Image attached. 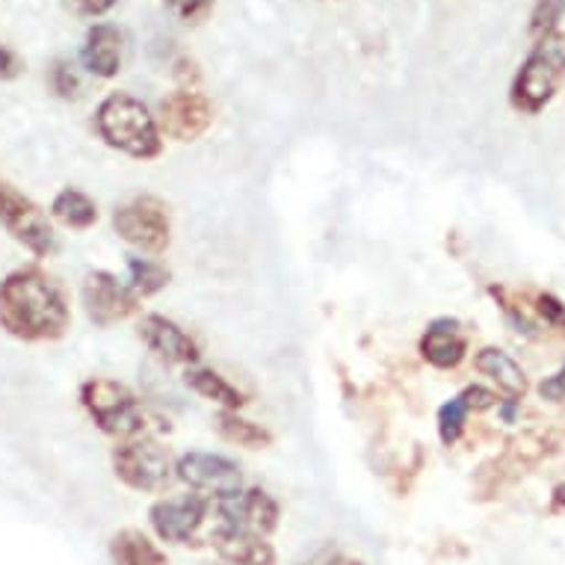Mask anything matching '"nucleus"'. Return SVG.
<instances>
[{
  "mask_svg": "<svg viewBox=\"0 0 565 565\" xmlns=\"http://www.w3.org/2000/svg\"><path fill=\"white\" fill-rule=\"evenodd\" d=\"M0 329L24 343L63 341L72 329L65 288L36 264L0 278Z\"/></svg>",
  "mask_w": 565,
  "mask_h": 565,
  "instance_id": "obj_1",
  "label": "nucleus"
},
{
  "mask_svg": "<svg viewBox=\"0 0 565 565\" xmlns=\"http://www.w3.org/2000/svg\"><path fill=\"white\" fill-rule=\"evenodd\" d=\"M81 406L93 417L95 427L116 441L158 438V433L169 429V424L151 415L146 403L128 385L107 380V376H93L81 385Z\"/></svg>",
  "mask_w": 565,
  "mask_h": 565,
  "instance_id": "obj_2",
  "label": "nucleus"
},
{
  "mask_svg": "<svg viewBox=\"0 0 565 565\" xmlns=\"http://www.w3.org/2000/svg\"><path fill=\"white\" fill-rule=\"evenodd\" d=\"M93 128L104 146L134 160H158L163 154L158 119L130 93H110L95 107Z\"/></svg>",
  "mask_w": 565,
  "mask_h": 565,
  "instance_id": "obj_3",
  "label": "nucleus"
},
{
  "mask_svg": "<svg viewBox=\"0 0 565 565\" xmlns=\"http://www.w3.org/2000/svg\"><path fill=\"white\" fill-rule=\"evenodd\" d=\"M565 86V30L533 39L527 60L512 77L510 104L521 116H539Z\"/></svg>",
  "mask_w": 565,
  "mask_h": 565,
  "instance_id": "obj_4",
  "label": "nucleus"
},
{
  "mask_svg": "<svg viewBox=\"0 0 565 565\" xmlns=\"http://www.w3.org/2000/svg\"><path fill=\"white\" fill-rule=\"evenodd\" d=\"M116 480L139 494H163L175 482V459L158 438H128L113 447Z\"/></svg>",
  "mask_w": 565,
  "mask_h": 565,
  "instance_id": "obj_5",
  "label": "nucleus"
},
{
  "mask_svg": "<svg viewBox=\"0 0 565 565\" xmlns=\"http://www.w3.org/2000/svg\"><path fill=\"white\" fill-rule=\"evenodd\" d=\"M113 232L139 255L158 258L172 246V216L154 195H137L113 211Z\"/></svg>",
  "mask_w": 565,
  "mask_h": 565,
  "instance_id": "obj_6",
  "label": "nucleus"
},
{
  "mask_svg": "<svg viewBox=\"0 0 565 565\" xmlns=\"http://www.w3.org/2000/svg\"><path fill=\"white\" fill-rule=\"evenodd\" d=\"M0 225L33 258H54L60 249L51 216L30 195L21 193L19 186H12L7 178H0Z\"/></svg>",
  "mask_w": 565,
  "mask_h": 565,
  "instance_id": "obj_7",
  "label": "nucleus"
},
{
  "mask_svg": "<svg viewBox=\"0 0 565 565\" xmlns=\"http://www.w3.org/2000/svg\"><path fill=\"white\" fill-rule=\"evenodd\" d=\"M175 480L184 482L186 489L202 494L211 503L225 501L243 489L241 465L223 454L207 450H190L175 459Z\"/></svg>",
  "mask_w": 565,
  "mask_h": 565,
  "instance_id": "obj_8",
  "label": "nucleus"
},
{
  "mask_svg": "<svg viewBox=\"0 0 565 565\" xmlns=\"http://www.w3.org/2000/svg\"><path fill=\"white\" fill-rule=\"evenodd\" d=\"M214 503L195 494V491H184V494H169L160 501L151 503L149 524L154 530V536L167 545H190L202 533L204 521L211 515Z\"/></svg>",
  "mask_w": 565,
  "mask_h": 565,
  "instance_id": "obj_9",
  "label": "nucleus"
},
{
  "mask_svg": "<svg viewBox=\"0 0 565 565\" xmlns=\"http://www.w3.org/2000/svg\"><path fill=\"white\" fill-rule=\"evenodd\" d=\"M81 302L89 317V323L98 329H110L116 323H125L139 311V297L130 290L128 281L113 276L110 269H93L86 273L81 285Z\"/></svg>",
  "mask_w": 565,
  "mask_h": 565,
  "instance_id": "obj_10",
  "label": "nucleus"
},
{
  "mask_svg": "<svg viewBox=\"0 0 565 565\" xmlns=\"http://www.w3.org/2000/svg\"><path fill=\"white\" fill-rule=\"evenodd\" d=\"M154 119L163 139L195 142L214 128V102L199 89H175L160 102Z\"/></svg>",
  "mask_w": 565,
  "mask_h": 565,
  "instance_id": "obj_11",
  "label": "nucleus"
},
{
  "mask_svg": "<svg viewBox=\"0 0 565 565\" xmlns=\"http://www.w3.org/2000/svg\"><path fill=\"white\" fill-rule=\"evenodd\" d=\"M489 294L498 299V306L503 308V315L519 326V332L565 334V302L563 299H556L554 294H545V290L515 294V290L501 288V285H491Z\"/></svg>",
  "mask_w": 565,
  "mask_h": 565,
  "instance_id": "obj_12",
  "label": "nucleus"
},
{
  "mask_svg": "<svg viewBox=\"0 0 565 565\" xmlns=\"http://www.w3.org/2000/svg\"><path fill=\"white\" fill-rule=\"evenodd\" d=\"M216 524L234 530H246L255 536H273L281 524V507L260 486H243L237 494L216 501Z\"/></svg>",
  "mask_w": 565,
  "mask_h": 565,
  "instance_id": "obj_13",
  "label": "nucleus"
},
{
  "mask_svg": "<svg viewBox=\"0 0 565 565\" xmlns=\"http://www.w3.org/2000/svg\"><path fill=\"white\" fill-rule=\"evenodd\" d=\"M139 341L146 343V350L167 367H193L202 362V347L186 332L184 326L169 320L163 315H142L137 323Z\"/></svg>",
  "mask_w": 565,
  "mask_h": 565,
  "instance_id": "obj_14",
  "label": "nucleus"
},
{
  "mask_svg": "<svg viewBox=\"0 0 565 565\" xmlns=\"http://www.w3.org/2000/svg\"><path fill=\"white\" fill-rule=\"evenodd\" d=\"M468 347L471 338L456 317H436L417 341L420 359L436 371H456L468 359Z\"/></svg>",
  "mask_w": 565,
  "mask_h": 565,
  "instance_id": "obj_15",
  "label": "nucleus"
},
{
  "mask_svg": "<svg viewBox=\"0 0 565 565\" xmlns=\"http://www.w3.org/2000/svg\"><path fill=\"white\" fill-rule=\"evenodd\" d=\"M81 63L93 77L110 81L121 72L125 63V36L121 30L110 21H95L93 28L86 30L84 47H81Z\"/></svg>",
  "mask_w": 565,
  "mask_h": 565,
  "instance_id": "obj_16",
  "label": "nucleus"
},
{
  "mask_svg": "<svg viewBox=\"0 0 565 565\" xmlns=\"http://www.w3.org/2000/svg\"><path fill=\"white\" fill-rule=\"evenodd\" d=\"M211 547L216 551V556L228 565H276V547L267 536H255V533H246V530H234L216 524L211 530Z\"/></svg>",
  "mask_w": 565,
  "mask_h": 565,
  "instance_id": "obj_17",
  "label": "nucleus"
},
{
  "mask_svg": "<svg viewBox=\"0 0 565 565\" xmlns=\"http://www.w3.org/2000/svg\"><path fill=\"white\" fill-rule=\"evenodd\" d=\"M473 367H477V373H482L494 388L501 391L503 399H515V403H521L524 394H527V376H524L521 364L512 359L510 352L498 350V347H482V350L473 355Z\"/></svg>",
  "mask_w": 565,
  "mask_h": 565,
  "instance_id": "obj_18",
  "label": "nucleus"
},
{
  "mask_svg": "<svg viewBox=\"0 0 565 565\" xmlns=\"http://www.w3.org/2000/svg\"><path fill=\"white\" fill-rule=\"evenodd\" d=\"M184 385L202 399L223 408V412H241V408L249 403V397H246L237 385H232L223 373L214 371V367H204V364L186 367Z\"/></svg>",
  "mask_w": 565,
  "mask_h": 565,
  "instance_id": "obj_19",
  "label": "nucleus"
},
{
  "mask_svg": "<svg viewBox=\"0 0 565 565\" xmlns=\"http://www.w3.org/2000/svg\"><path fill=\"white\" fill-rule=\"evenodd\" d=\"M113 565H169L167 551L137 527H125L110 539Z\"/></svg>",
  "mask_w": 565,
  "mask_h": 565,
  "instance_id": "obj_20",
  "label": "nucleus"
},
{
  "mask_svg": "<svg viewBox=\"0 0 565 565\" xmlns=\"http://www.w3.org/2000/svg\"><path fill=\"white\" fill-rule=\"evenodd\" d=\"M51 220H56L63 228H72V232H89L98 223V204L84 190L65 186L51 202Z\"/></svg>",
  "mask_w": 565,
  "mask_h": 565,
  "instance_id": "obj_21",
  "label": "nucleus"
},
{
  "mask_svg": "<svg viewBox=\"0 0 565 565\" xmlns=\"http://www.w3.org/2000/svg\"><path fill=\"white\" fill-rule=\"evenodd\" d=\"M216 433L223 441L243 450H267L273 445V433L264 424H255L249 417H243L241 412H216Z\"/></svg>",
  "mask_w": 565,
  "mask_h": 565,
  "instance_id": "obj_22",
  "label": "nucleus"
},
{
  "mask_svg": "<svg viewBox=\"0 0 565 565\" xmlns=\"http://www.w3.org/2000/svg\"><path fill=\"white\" fill-rule=\"evenodd\" d=\"M169 278H172V273H169L167 264H160L158 258H149V255H128V285L139 299L158 297L160 290L169 285Z\"/></svg>",
  "mask_w": 565,
  "mask_h": 565,
  "instance_id": "obj_23",
  "label": "nucleus"
},
{
  "mask_svg": "<svg viewBox=\"0 0 565 565\" xmlns=\"http://www.w3.org/2000/svg\"><path fill=\"white\" fill-rule=\"evenodd\" d=\"M468 406H465L462 394H456L445 403V406L438 408L436 415V427H438V438H441V445L454 447L459 445V438L465 436V424H468Z\"/></svg>",
  "mask_w": 565,
  "mask_h": 565,
  "instance_id": "obj_24",
  "label": "nucleus"
},
{
  "mask_svg": "<svg viewBox=\"0 0 565 565\" xmlns=\"http://www.w3.org/2000/svg\"><path fill=\"white\" fill-rule=\"evenodd\" d=\"M47 84H51V93L63 102H77L84 93V81H81V72L72 60H56L47 72Z\"/></svg>",
  "mask_w": 565,
  "mask_h": 565,
  "instance_id": "obj_25",
  "label": "nucleus"
},
{
  "mask_svg": "<svg viewBox=\"0 0 565 565\" xmlns=\"http://www.w3.org/2000/svg\"><path fill=\"white\" fill-rule=\"evenodd\" d=\"M565 15V0H536V7L530 12V36L539 39L559 28V21Z\"/></svg>",
  "mask_w": 565,
  "mask_h": 565,
  "instance_id": "obj_26",
  "label": "nucleus"
},
{
  "mask_svg": "<svg viewBox=\"0 0 565 565\" xmlns=\"http://www.w3.org/2000/svg\"><path fill=\"white\" fill-rule=\"evenodd\" d=\"M169 10L175 12L178 19L184 24H202V21L211 19L216 0H163Z\"/></svg>",
  "mask_w": 565,
  "mask_h": 565,
  "instance_id": "obj_27",
  "label": "nucleus"
},
{
  "mask_svg": "<svg viewBox=\"0 0 565 565\" xmlns=\"http://www.w3.org/2000/svg\"><path fill=\"white\" fill-rule=\"evenodd\" d=\"M462 399L465 406H468V412H489V408H494L501 403L494 391L482 388V385H468V388L462 391Z\"/></svg>",
  "mask_w": 565,
  "mask_h": 565,
  "instance_id": "obj_28",
  "label": "nucleus"
},
{
  "mask_svg": "<svg viewBox=\"0 0 565 565\" xmlns=\"http://www.w3.org/2000/svg\"><path fill=\"white\" fill-rule=\"evenodd\" d=\"M68 3V10L81 15V19H102L107 12L119 3V0H65Z\"/></svg>",
  "mask_w": 565,
  "mask_h": 565,
  "instance_id": "obj_29",
  "label": "nucleus"
},
{
  "mask_svg": "<svg viewBox=\"0 0 565 565\" xmlns=\"http://www.w3.org/2000/svg\"><path fill=\"white\" fill-rule=\"evenodd\" d=\"M539 397L547 399V403H563L565 399V364L556 373L545 376L539 382Z\"/></svg>",
  "mask_w": 565,
  "mask_h": 565,
  "instance_id": "obj_30",
  "label": "nucleus"
},
{
  "mask_svg": "<svg viewBox=\"0 0 565 565\" xmlns=\"http://www.w3.org/2000/svg\"><path fill=\"white\" fill-rule=\"evenodd\" d=\"M21 72H24V60L10 45L0 42V81H15Z\"/></svg>",
  "mask_w": 565,
  "mask_h": 565,
  "instance_id": "obj_31",
  "label": "nucleus"
},
{
  "mask_svg": "<svg viewBox=\"0 0 565 565\" xmlns=\"http://www.w3.org/2000/svg\"><path fill=\"white\" fill-rule=\"evenodd\" d=\"M341 554L343 551L338 545H323V547H317L311 556H306L299 565H338Z\"/></svg>",
  "mask_w": 565,
  "mask_h": 565,
  "instance_id": "obj_32",
  "label": "nucleus"
},
{
  "mask_svg": "<svg viewBox=\"0 0 565 565\" xmlns=\"http://www.w3.org/2000/svg\"><path fill=\"white\" fill-rule=\"evenodd\" d=\"M172 75L178 77V81H184V84H190V89H193V84L199 81V68H195V63L190 60V56H181L175 63V72Z\"/></svg>",
  "mask_w": 565,
  "mask_h": 565,
  "instance_id": "obj_33",
  "label": "nucleus"
},
{
  "mask_svg": "<svg viewBox=\"0 0 565 565\" xmlns=\"http://www.w3.org/2000/svg\"><path fill=\"white\" fill-rule=\"evenodd\" d=\"M551 510L565 512V480L554 486V494H551Z\"/></svg>",
  "mask_w": 565,
  "mask_h": 565,
  "instance_id": "obj_34",
  "label": "nucleus"
},
{
  "mask_svg": "<svg viewBox=\"0 0 565 565\" xmlns=\"http://www.w3.org/2000/svg\"><path fill=\"white\" fill-rule=\"evenodd\" d=\"M338 565H367V563H362V559H352V556L341 554V559H338Z\"/></svg>",
  "mask_w": 565,
  "mask_h": 565,
  "instance_id": "obj_35",
  "label": "nucleus"
},
{
  "mask_svg": "<svg viewBox=\"0 0 565 565\" xmlns=\"http://www.w3.org/2000/svg\"><path fill=\"white\" fill-rule=\"evenodd\" d=\"M216 565H228V563H216Z\"/></svg>",
  "mask_w": 565,
  "mask_h": 565,
  "instance_id": "obj_36",
  "label": "nucleus"
}]
</instances>
